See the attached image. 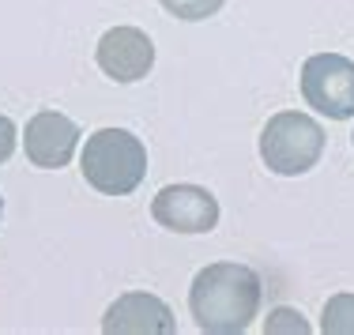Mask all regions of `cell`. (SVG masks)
<instances>
[{"instance_id": "cell-1", "label": "cell", "mask_w": 354, "mask_h": 335, "mask_svg": "<svg viewBox=\"0 0 354 335\" xmlns=\"http://www.w3.org/2000/svg\"><path fill=\"white\" fill-rule=\"evenodd\" d=\"M189 309L196 328L207 335L249 332L260 313V275L234 260L200 267L189 287Z\"/></svg>"}, {"instance_id": "cell-9", "label": "cell", "mask_w": 354, "mask_h": 335, "mask_svg": "<svg viewBox=\"0 0 354 335\" xmlns=\"http://www.w3.org/2000/svg\"><path fill=\"white\" fill-rule=\"evenodd\" d=\"M320 332L324 335H354V294H335L324 301Z\"/></svg>"}, {"instance_id": "cell-3", "label": "cell", "mask_w": 354, "mask_h": 335, "mask_svg": "<svg viewBox=\"0 0 354 335\" xmlns=\"http://www.w3.org/2000/svg\"><path fill=\"white\" fill-rule=\"evenodd\" d=\"M324 155V128L309 113L283 110L260 132V158L279 178H301Z\"/></svg>"}, {"instance_id": "cell-7", "label": "cell", "mask_w": 354, "mask_h": 335, "mask_svg": "<svg viewBox=\"0 0 354 335\" xmlns=\"http://www.w3.org/2000/svg\"><path fill=\"white\" fill-rule=\"evenodd\" d=\"M75 144H80V128H75L72 117L57 113V110H41L27 121L23 132V147H27L30 166L38 170H61L72 162Z\"/></svg>"}, {"instance_id": "cell-10", "label": "cell", "mask_w": 354, "mask_h": 335, "mask_svg": "<svg viewBox=\"0 0 354 335\" xmlns=\"http://www.w3.org/2000/svg\"><path fill=\"white\" fill-rule=\"evenodd\" d=\"M158 4L185 23H200V19H207V15H215L226 0H158Z\"/></svg>"}, {"instance_id": "cell-4", "label": "cell", "mask_w": 354, "mask_h": 335, "mask_svg": "<svg viewBox=\"0 0 354 335\" xmlns=\"http://www.w3.org/2000/svg\"><path fill=\"white\" fill-rule=\"evenodd\" d=\"M301 95L332 121L354 117V61L343 53H313L301 64Z\"/></svg>"}, {"instance_id": "cell-13", "label": "cell", "mask_w": 354, "mask_h": 335, "mask_svg": "<svg viewBox=\"0 0 354 335\" xmlns=\"http://www.w3.org/2000/svg\"><path fill=\"white\" fill-rule=\"evenodd\" d=\"M0 215H4V200H0Z\"/></svg>"}, {"instance_id": "cell-12", "label": "cell", "mask_w": 354, "mask_h": 335, "mask_svg": "<svg viewBox=\"0 0 354 335\" xmlns=\"http://www.w3.org/2000/svg\"><path fill=\"white\" fill-rule=\"evenodd\" d=\"M15 124H12V117H4L0 113V162H8L12 158V151H15Z\"/></svg>"}, {"instance_id": "cell-14", "label": "cell", "mask_w": 354, "mask_h": 335, "mask_svg": "<svg viewBox=\"0 0 354 335\" xmlns=\"http://www.w3.org/2000/svg\"><path fill=\"white\" fill-rule=\"evenodd\" d=\"M351 136H354V132H351Z\"/></svg>"}, {"instance_id": "cell-8", "label": "cell", "mask_w": 354, "mask_h": 335, "mask_svg": "<svg viewBox=\"0 0 354 335\" xmlns=\"http://www.w3.org/2000/svg\"><path fill=\"white\" fill-rule=\"evenodd\" d=\"M102 332L106 335H174L177 320L162 298L132 290V294H121L106 309Z\"/></svg>"}, {"instance_id": "cell-2", "label": "cell", "mask_w": 354, "mask_h": 335, "mask_svg": "<svg viewBox=\"0 0 354 335\" xmlns=\"http://www.w3.org/2000/svg\"><path fill=\"white\" fill-rule=\"evenodd\" d=\"M80 170L102 196H129L147 178V147L129 128H98L87 136Z\"/></svg>"}, {"instance_id": "cell-6", "label": "cell", "mask_w": 354, "mask_h": 335, "mask_svg": "<svg viewBox=\"0 0 354 335\" xmlns=\"http://www.w3.org/2000/svg\"><path fill=\"white\" fill-rule=\"evenodd\" d=\"M95 61L113 83H136L155 64V41L140 27H113L98 38Z\"/></svg>"}, {"instance_id": "cell-11", "label": "cell", "mask_w": 354, "mask_h": 335, "mask_svg": "<svg viewBox=\"0 0 354 335\" xmlns=\"http://www.w3.org/2000/svg\"><path fill=\"white\" fill-rule=\"evenodd\" d=\"M264 332H268V335H275V332H294V335H306V332H309V324L301 320V313H294V309H275V313L268 316Z\"/></svg>"}, {"instance_id": "cell-5", "label": "cell", "mask_w": 354, "mask_h": 335, "mask_svg": "<svg viewBox=\"0 0 354 335\" xmlns=\"http://www.w3.org/2000/svg\"><path fill=\"white\" fill-rule=\"evenodd\" d=\"M151 215L174 233H212L218 226V200L200 185H166L151 200Z\"/></svg>"}]
</instances>
